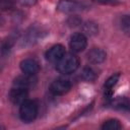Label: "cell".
<instances>
[{
	"label": "cell",
	"mask_w": 130,
	"mask_h": 130,
	"mask_svg": "<svg viewBox=\"0 0 130 130\" xmlns=\"http://www.w3.org/2000/svg\"><path fill=\"white\" fill-rule=\"evenodd\" d=\"M79 67V59L73 53H68L63 56V58L57 63L56 69L61 74L67 75L75 72Z\"/></svg>",
	"instance_id": "obj_1"
},
{
	"label": "cell",
	"mask_w": 130,
	"mask_h": 130,
	"mask_svg": "<svg viewBox=\"0 0 130 130\" xmlns=\"http://www.w3.org/2000/svg\"><path fill=\"white\" fill-rule=\"evenodd\" d=\"M106 52L100 48H92L87 53V59L92 64H101L106 60Z\"/></svg>",
	"instance_id": "obj_9"
},
{
	"label": "cell",
	"mask_w": 130,
	"mask_h": 130,
	"mask_svg": "<svg viewBox=\"0 0 130 130\" xmlns=\"http://www.w3.org/2000/svg\"><path fill=\"white\" fill-rule=\"evenodd\" d=\"M13 6V0H1V8L2 10L10 9Z\"/></svg>",
	"instance_id": "obj_17"
},
{
	"label": "cell",
	"mask_w": 130,
	"mask_h": 130,
	"mask_svg": "<svg viewBox=\"0 0 130 130\" xmlns=\"http://www.w3.org/2000/svg\"><path fill=\"white\" fill-rule=\"evenodd\" d=\"M38 115V104L35 101L26 100L19 107V117L25 123L32 122Z\"/></svg>",
	"instance_id": "obj_2"
},
{
	"label": "cell",
	"mask_w": 130,
	"mask_h": 130,
	"mask_svg": "<svg viewBox=\"0 0 130 130\" xmlns=\"http://www.w3.org/2000/svg\"><path fill=\"white\" fill-rule=\"evenodd\" d=\"M27 95H28L27 88L20 87V86H14L10 89L8 98L12 104L20 106L24 101L27 100Z\"/></svg>",
	"instance_id": "obj_6"
},
{
	"label": "cell",
	"mask_w": 130,
	"mask_h": 130,
	"mask_svg": "<svg viewBox=\"0 0 130 130\" xmlns=\"http://www.w3.org/2000/svg\"><path fill=\"white\" fill-rule=\"evenodd\" d=\"M20 70L24 74L28 75H36L40 70V64L37 60L32 58H26L23 59L19 64Z\"/></svg>",
	"instance_id": "obj_8"
},
{
	"label": "cell",
	"mask_w": 130,
	"mask_h": 130,
	"mask_svg": "<svg viewBox=\"0 0 130 130\" xmlns=\"http://www.w3.org/2000/svg\"><path fill=\"white\" fill-rule=\"evenodd\" d=\"M71 88V83L69 79L64 77L56 78L50 85V91L54 95H62L69 91Z\"/></svg>",
	"instance_id": "obj_3"
},
{
	"label": "cell",
	"mask_w": 130,
	"mask_h": 130,
	"mask_svg": "<svg viewBox=\"0 0 130 130\" xmlns=\"http://www.w3.org/2000/svg\"><path fill=\"white\" fill-rule=\"evenodd\" d=\"M35 75H28V74H24L21 76H18L15 78L13 85L14 86H20V87H24V88H28L30 86H32L36 83V78L34 77Z\"/></svg>",
	"instance_id": "obj_11"
},
{
	"label": "cell",
	"mask_w": 130,
	"mask_h": 130,
	"mask_svg": "<svg viewBox=\"0 0 130 130\" xmlns=\"http://www.w3.org/2000/svg\"><path fill=\"white\" fill-rule=\"evenodd\" d=\"M87 45L86 36L82 32H75L70 37L69 40V47L73 53L82 52Z\"/></svg>",
	"instance_id": "obj_4"
},
{
	"label": "cell",
	"mask_w": 130,
	"mask_h": 130,
	"mask_svg": "<svg viewBox=\"0 0 130 130\" xmlns=\"http://www.w3.org/2000/svg\"><path fill=\"white\" fill-rule=\"evenodd\" d=\"M110 105L112 106V108H114L116 110L130 112V100L127 99L126 96H118V98L112 100Z\"/></svg>",
	"instance_id": "obj_10"
},
{
	"label": "cell",
	"mask_w": 130,
	"mask_h": 130,
	"mask_svg": "<svg viewBox=\"0 0 130 130\" xmlns=\"http://www.w3.org/2000/svg\"><path fill=\"white\" fill-rule=\"evenodd\" d=\"M121 28L123 32L130 37V15H124L121 19Z\"/></svg>",
	"instance_id": "obj_16"
},
{
	"label": "cell",
	"mask_w": 130,
	"mask_h": 130,
	"mask_svg": "<svg viewBox=\"0 0 130 130\" xmlns=\"http://www.w3.org/2000/svg\"><path fill=\"white\" fill-rule=\"evenodd\" d=\"M98 24L93 21H86L82 24V34L85 36H93L98 32Z\"/></svg>",
	"instance_id": "obj_13"
},
{
	"label": "cell",
	"mask_w": 130,
	"mask_h": 130,
	"mask_svg": "<svg viewBox=\"0 0 130 130\" xmlns=\"http://www.w3.org/2000/svg\"><path fill=\"white\" fill-rule=\"evenodd\" d=\"M103 129L105 130H117V129H121L122 125L120 124V122L116 119H110L108 121H106L104 123V125L102 126Z\"/></svg>",
	"instance_id": "obj_15"
},
{
	"label": "cell",
	"mask_w": 130,
	"mask_h": 130,
	"mask_svg": "<svg viewBox=\"0 0 130 130\" xmlns=\"http://www.w3.org/2000/svg\"><path fill=\"white\" fill-rule=\"evenodd\" d=\"M94 2H98L100 4H106V5H117L119 4V1L118 0H92Z\"/></svg>",
	"instance_id": "obj_18"
},
{
	"label": "cell",
	"mask_w": 130,
	"mask_h": 130,
	"mask_svg": "<svg viewBox=\"0 0 130 130\" xmlns=\"http://www.w3.org/2000/svg\"><path fill=\"white\" fill-rule=\"evenodd\" d=\"M83 8L84 5L82 3L74 0H61L57 5V9L63 13H75L83 10Z\"/></svg>",
	"instance_id": "obj_5"
},
{
	"label": "cell",
	"mask_w": 130,
	"mask_h": 130,
	"mask_svg": "<svg viewBox=\"0 0 130 130\" xmlns=\"http://www.w3.org/2000/svg\"><path fill=\"white\" fill-rule=\"evenodd\" d=\"M81 77L85 80V81H94L95 78L98 77V74L95 72V70L92 67L86 66L82 69L81 72Z\"/></svg>",
	"instance_id": "obj_14"
},
{
	"label": "cell",
	"mask_w": 130,
	"mask_h": 130,
	"mask_svg": "<svg viewBox=\"0 0 130 130\" xmlns=\"http://www.w3.org/2000/svg\"><path fill=\"white\" fill-rule=\"evenodd\" d=\"M120 78V73H116V74H113L111 75L105 82V93L107 94V96H111L112 95V92H113V88L115 87V85L117 84L118 80Z\"/></svg>",
	"instance_id": "obj_12"
},
{
	"label": "cell",
	"mask_w": 130,
	"mask_h": 130,
	"mask_svg": "<svg viewBox=\"0 0 130 130\" xmlns=\"http://www.w3.org/2000/svg\"><path fill=\"white\" fill-rule=\"evenodd\" d=\"M17 2L22 6H34L37 3V0H17Z\"/></svg>",
	"instance_id": "obj_19"
},
{
	"label": "cell",
	"mask_w": 130,
	"mask_h": 130,
	"mask_svg": "<svg viewBox=\"0 0 130 130\" xmlns=\"http://www.w3.org/2000/svg\"><path fill=\"white\" fill-rule=\"evenodd\" d=\"M65 48L64 46L60 45V44H57V45H54L52 46L47 52H46V59L51 62V63H58L62 58L63 56L65 55Z\"/></svg>",
	"instance_id": "obj_7"
}]
</instances>
